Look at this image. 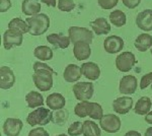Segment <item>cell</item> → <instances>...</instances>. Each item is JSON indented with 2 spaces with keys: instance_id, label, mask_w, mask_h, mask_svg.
I'll return each instance as SVG.
<instances>
[{
  "instance_id": "cell-5",
  "label": "cell",
  "mask_w": 152,
  "mask_h": 136,
  "mask_svg": "<svg viewBox=\"0 0 152 136\" xmlns=\"http://www.w3.org/2000/svg\"><path fill=\"white\" fill-rule=\"evenodd\" d=\"M68 37L70 38L71 43L75 44L77 42H85L91 44L94 41V33L88 29L81 26H71L68 29Z\"/></svg>"
},
{
  "instance_id": "cell-25",
  "label": "cell",
  "mask_w": 152,
  "mask_h": 136,
  "mask_svg": "<svg viewBox=\"0 0 152 136\" xmlns=\"http://www.w3.org/2000/svg\"><path fill=\"white\" fill-rule=\"evenodd\" d=\"M26 102L28 108L35 109L37 107H42L44 105V98L40 93L31 90L26 96Z\"/></svg>"
},
{
  "instance_id": "cell-7",
  "label": "cell",
  "mask_w": 152,
  "mask_h": 136,
  "mask_svg": "<svg viewBox=\"0 0 152 136\" xmlns=\"http://www.w3.org/2000/svg\"><path fill=\"white\" fill-rule=\"evenodd\" d=\"M137 63L136 57L132 52L126 51L119 54L116 58V67L121 72H128Z\"/></svg>"
},
{
  "instance_id": "cell-38",
  "label": "cell",
  "mask_w": 152,
  "mask_h": 136,
  "mask_svg": "<svg viewBox=\"0 0 152 136\" xmlns=\"http://www.w3.org/2000/svg\"><path fill=\"white\" fill-rule=\"evenodd\" d=\"M124 136H142L141 133H139L138 131H135V130H130L128 132L126 133Z\"/></svg>"
},
{
  "instance_id": "cell-21",
  "label": "cell",
  "mask_w": 152,
  "mask_h": 136,
  "mask_svg": "<svg viewBox=\"0 0 152 136\" xmlns=\"http://www.w3.org/2000/svg\"><path fill=\"white\" fill-rule=\"evenodd\" d=\"M92 29L96 36H102V35H107L111 32V26L107 19L104 17H99L92 23H90Z\"/></svg>"
},
{
  "instance_id": "cell-2",
  "label": "cell",
  "mask_w": 152,
  "mask_h": 136,
  "mask_svg": "<svg viewBox=\"0 0 152 136\" xmlns=\"http://www.w3.org/2000/svg\"><path fill=\"white\" fill-rule=\"evenodd\" d=\"M26 21L28 24V33L36 37L44 35L50 26V18L45 13H39L31 17H28Z\"/></svg>"
},
{
  "instance_id": "cell-15",
  "label": "cell",
  "mask_w": 152,
  "mask_h": 136,
  "mask_svg": "<svg viewBox=\"0 0 152 136\" xmlns=\"http://www.w3.org/2000/svg\"><path fill=\"white\" fill-rule=\"evenodd\" d=\"M136 24L139 29L145 32L152 31V9H145L138 13Z\"/></svg>"
},
{
  "instance_id": "cell-22",
  "label": "cell",
  "mask_w": 152,
  "mask_h": 136,
  "mask_svg": "<svg viewBox=\"0 0 152 136\" xmlns=\"http://www.w3.org/2000/svg\"><path fill=\"white\" fill-rule=\"evenodd\" d=\"M41 3L39 0H23L21 4V10L28 16H34L41 11Z\"/></svg>"
},
{
  "instance_id": "cell-4",
  "label": "cell",
  "mask_w": 152,
  "mask_h": 136,
  "mask_svg": "<svg viewBox=\"0 0 152 136\" xmlns=\"http://www.w3.org/2000/svg\"><path fill=\"white\" fill-rule=\"evenodd\" d=\"M52 117L53 114L51 112V109L40 107L28 114V116L26 117V122L29 126H33V127L37 125L44 126L52 121Z\"/></svg>"
},
{
  "instance_id": "cell-23",
  "label": "cell",
  "mask_w": 152,
  "mask_h": 136,
  "mask_svg": "<svg viewBox=\"0 0 152 136\" xmlns=\"http://www.w3.org/2000/svg\"><path fill=\"white\" fill-rule=\"evenodd\" d=\"M151 106H152V102L148 96H142V98H140L137 101L136 105L134 107V112L137 115L146 116L147 114L150 112Z\"/></svg>"
},
{
  "instance_id": "cell-16",
  "label": "cell",
  "mask_w": 152,
  "mask_h": 136,
  "mask_svg": "<svg viewBox=\"0 0 152 136\" xmlns=\"http://www.w3.org/2000/svg\"><path fill=\"white\" fill-rule=\"evenodd\" d=\"M73 55L78 61L87 60L91 55L90 45L85 42H77L73 47Z\"/></svg>"
},
{
  "instance_id": "cell-36",
  "label": "cell",
  "mask_w": 152,
  "mask_h": 136,
  "mask_svg": "<svg viewBox=\"0 0 152 136\" xmlns=\"http://www.w3.org/2000/svg\"><path fill=\"white\" fill-rule=\"evenodd\" d=\"M11 7L10 0H0V12H6Z\"/></svg>"
},
{
  "instance_id": "cell-9",
  "label": "cell",
  "mask_w": 152,
  "mask_h": 136,
  "mask_svg": "<svg viewBox=\"0 0 152 136\" xmlns=\"http://www.w3.org/2000/svg\"><path fill=\"white\" fill-rule=\"evenodd\" d=\"M23 40V34L15 31V29H8L3 34V47L5 50H10L12 48L21 46Z\"/></svg>"
},
{
  "instance_id": "cell-20",
  "label": "cell",
  "mask_w": 152,
  "mask_h": 136,
  "mask_svg": "<svg viewBox=\"0 0 152 136\" xmlns=\"http://www.w3.org/2000/svg\"><path fill=\"white\" fill-rule=\"evenodd\" d=\"M47 41L57 49H66L71 43L69 37L59 34H50L47 36Z\"/></svg>"
},
{
  "instance_id": "cell-39",
  "label": "cell",
  "mask_w": 152,
  "mask_h": 136,
  "mask_svg": "<svg viewBox=\"0 0 152 136\" xmlns=\"http://www.w3.org/2000/svg\"><path fill=\"white\" fill-rule=\"evenodd\" d=\"M145 121L148 124L152 125V111H150V112L145 116Z\"/></svg>"
},
{
  "instance_id": "cell-34",
  "label": "cell",
  "mask_w": 152,
  "mask_h": 136,
  "mask_svg": "<svg viewBox=\"0 0 152 136\" xmlns=\"http://www.w3.org/2000/svg\"><path fill=\"white\" fill-rule=\"evenodd\" d=\"M28 136H50V134L43 127H37L35 129H31L29 131Z\"/></svg>"
},
{
  "instance_id": "cell-18",
  "label": "cell",
  "mask_w": 152,
  "mask_h": 136,
  "mask_svg": "<svg viewBox=\"0 0 152 136\" xmlns=\"http://www.w3.org/2000/svg\"><path fill=\"white\" fill-rule=\"evenodd\" d=\"M81 67L77 66L76 64H69L66 66L64 73H63V77L67 82H77L81 77Z\"/></svg>"
},
{
  "instance_id": "cell-1",
  "label": "cell",
  "mask_w": 152,
  "mask_h": 136,
  "mask_svg": "<svg viewBox=\"0 0 152 136\" xmlns=\"http://www.w3.org/2000/svg\"><path fill=\"white\" fill-rule=\"evenodd\" d=\"M74 114L80 118L90 117L94 120H100L104 117V110L99 104L86 101V102L78 103L75 106Z\"/></svg>"
},
{
  "instance_id": "cell-13",
  "label": "cell",
  "mask_w": 152,
  "mask_h": 136,
  "mask_svg": "<svg viewBox=\"0 0 152 136\" xmlns=\"http://www.w3.org/2000/svg\"><path fill=\"white\" fill-rule=\"evenodd\" d=\"M15 83V75L8 66H1L0 68V87L1 90H9Z\"/></svg>"
},
{
  "instance_id": "cell-28",
  "label": "cell",
  "mask_w": 152,
  "mask_h": 136,
  "mask_svg": "<svg viewBox=\"0 0 152 136\" xmlns=\"http://www.w3.org/2000/svg\"><path fill=\"white\" fill-rule=\"evenodd\" d=\"M110 21L117 28H122L127 23V16L122 10H114L110 13Z\"/></svg>"
},
{
  "instance_id": "cell-12",
  "label": "cell",
  "mask_w": 152,
  "mask_h": 136,
  "mask_svg": "<svg viewBox=\"0 0 152 136\" xmlns=\"http://www.w3.org/2000/svg\"><path fill=\"white\" fill-rule=\"evenodd\" d=\"M138 81L136 76L134 75H126L123 76L120 80L119 91L123 95H132L137 90Z\"/></svg>"
},
{
  "instance_id": "cell-6",
  "label": "cell",
  "mask_w": 152,
  "mask_h": 136,
  "mask_svg": "<svg viewBox=\"0 0 152 136\" xmlns=\"http://www.w3.org/2000/svg\"><path fill=\"white\" fill-rule=\"evenodd\" d=\"M72 91L77 101L86 102L94 96V86L91 82H77L73 85Z\"/></svg>"
},
{
  "instance_id": "cell-10",
  "label": "cell",
  "mask_w": 152,
  "mask_h": 136,
  "mask_svg": "<svg viewBox=\"0 0 152 136\" xmlns=\"http://www.w3.org/2000/svg\"><path fill=\"white\" fill-rule=\"evenodd\" d=\"M23 127V123L18 118H7L4 121L2 129L6 136H18Z\"/></svg>"
},
{
  "instance_id": "cell-19",
  "label": "cell",
  "mask_w": 152,
  "mask_h": 136,
  "mask_svg": "<svg viewBox=\"0 0 152 136\" xmlns=\"http://www.w3.org/2000/svg\"><path fill=\"white\" fill-rule=\"evenodd\" d=\"M46 104H47L49 109H51L53 111H58V110H62L65 107L66 100L61 93H54L47 96Z\"/></svg>"
},
{
  "instance_id": "cell-35",
  "label": "cell",
  "mask_w": 152,
  "mask_h": 136,
  "mask_svg": "<svg viewBox=\"0 0 152 136\" xmlns=\"http://www.w3.org/2000/svg\"><path fill=\"white\" fill-rule=\"evenodd\" d=\"M123 4L127 8L129 9H134L136 7H138L141 3V0H122Z\"/></svg>"
},
{
  "instance_id": "cell-42",
  "label": "cell",
  "mask_w": 152,
  "mask_h": 136,
  "mask_svg": "<svg viewBox=\"0 0 152 136\" xmlns=\"http://www.w3.org/2000/svg\"><path fill=\"white\" fill-rule=\"evenodd\" d=\"M151 90H152V85H151Z\"/></svg>"
},
{
  "instance_id": "cell-8",
  "label": "cell",
  "mask_w": 152,
  "mask_h": 136,
  "mask_svg": "<svg viewBox=\"0 0 152 136\" xmlns=\"http://www.w3.org/2000/svg\"><path fill=\"white\" fill-rule=\"evenodd\" d=\"M99 126L107 133H117L121 129V119L115 114H107L99 120Z\"/></svg>"
},
{
  "instance_id": "cell-14",
  "label": "cell",
  "mask_w": 152,
  "mask_h": 136,
  "mask_svg": "<svg viewBox=\"0 0 152 136\" xmlns=\"http://www.w3.org/2000/svg\"><path fill=\"white\" fill-rule=\"evenodd\" d=\"M133 107V99L130 96H121L113 102V109L119 115H126Z\"/></svg>"
},
{
  "instance_id": "cell-41",
  "label": "cell",
  "mask_w": 152,
  "mask_h": 136,
  "mask_svg": "<svg viewBox=\"0 0 152 136\" xmlns=\"http://www.w3.org/2000/svg\"><path fill=\"white\" fill-rule=\"evenodd\" d=\"M56 136H69V135H67V134H59V135H56Z\"/></svg>"
},
{
  "instance_id": "cell-29",
  "label": "cell",
  "mask_w": 152,
  "mask_h": 136,
  "mask_svg": "<svg viewBox=\"0 0 152 136\" xmlns=\"http://www.w3.org/2000/svg\"><path fill=\"white\" fill-rule=\"evenodd\" d=\"M8 29H15V31L19 32L21 34H26L28 33V24L26 21H23L21 18H18V17H15L12 21H9L8 24Z\"/></svg>"
},
{
  "instance_id": "cell-30",
  "label": "cell",
  "mask_w": 152,
  "mask_h": 136,
  "mask_svg": "<svg viewBox=\"0 0 152 136\" xmlns=\"http://www.w3.org/2000/svg\"><path fill=\"white\" fill-rule=\"evenodd\" d=\"M83 134V123L79 122H73L68 128V135L69 136H78Z\"/></svg>"
},
{
  "instance_id": "cell-32",
  "label": "cell",
  "mask_w": 152,
  "mask_h": 136,
  "mask_svg": "<svg viewBox=\"0 0 152 136\" xmlns=\"http://www.w3.org/2000/svg\"><path fill=\"white\" fill-rule=\"evenodd\" d=\"M118 2H119V0H97L99 5L105 10L113 9L115 6H117Z\"/></svg>"
},
{
  "instance_id": "cell-11",
  "label": "cell",
  "mask_w": 152,
  "mask_h": 136,
  "mask_svg": "<svg viewBox=\"0 0 152 136\" xmlns=\"http://www.w3.org/2000/svg\"><path fill=\"white\" fill-rule=\"evenodd\" d=\"M104 51L109 54H117L121 52L124 48V40L121 37L118 36H110L107 37L104 41Z\"/></svg>"
},
{
  "instance_id": "cell-40",
  "label": "cell",
  "mask_w": 152,
  "mask_h": 136,
  "mask_svg": "<svg viewBox=\"0 0 152 136\" xmlns=\"http://www.w3.org/2000/svg\"><path fill=\"white\" fill-rule=\"evenodd\" d=\"M144 136H152V127L147 128L145 131V135Z\"/></svg>"
},
{
  "instance_id": "cell-33",
  "label": "cell",
  "mask_w": 152,
  "mask_h": 136,
  "mask_svg": "<svg viewBox=\"0 0 152 136\" xmlns=\"http://www.w3.org/2000/svg\"><path fill=\"white\" fill-rule=\"evenodd\" d=\"M150 85H152V72L146 73L145 75L142 76L140 81V88L141 90H145Z\"/></svg>"
},
{
  "instance_id": "cell-24",
  "label": "cell",
  "mask_w": 152,
  "mask_h": 136,
  "mask_svg": "<svg viewBox=\"0 0 152 136\" xmlns=\"http://www.w3.org/2000/svg\"><path fill=\"white\" fill-rule=\"evenodd\" d=\"M135 47L138 51L146 52L152 47V36L149 34H141L136 38L134 43Z\"/></svg>"
},
{
  "instance_id": "cell-26",
  "label": "cell",
  "mask_w": 152,
  "mask_h": 136,
  "mask_svg": "<svg viewBox=\"0 0 152 136\" xmlns=\"http://www.w3.org/2000/svg\"><path fill=\"white\" fill-rule=\"evenodd\" d=\"M34 55L38 60H41L43 62L45 61H49L53 58L54 54L53 50L48 46H38L34 50Z\"/></svg>"
},
{
  "instance_id": "cell-17",
  "label": "cell",
  "mask_w": 152,
  "mask_h": 136,
  "mask_svg": "<svg viewBox=\"0 0 152 136\" xmlns=\"http://www.w3.org/2000/svg\"><path fill=\"white\" fill-rule=\"evenodd\" d=\"M82 74L89 80H97L100 76V69L96 63L85 62L81 66Z\"/></svg>"
},
{
  "instance_id": "cell-31",
  "label": "cell",
  "mask_w": 152,
  "mask_h": 136,
  "mask_svg": "<svg viewBox=\"0 0 152 136\" xmlns=\"http://www.w3.org/2000/svg\"><path fill=\"white\" fill-rule=\"evenodd\" d=\"M76 4L73 0H59L58 1V8L61 11L69 12L75 8Z\"/></svg>"
},
{
  "instance_id": "cell-43",
  "label": "cell",
  "mask_w": 152,
  "mask_h": 136,
  "mask_svg": "<svg viewBox=\"0 0 152 136\" xmlns=\"http://www.w3.org/2000/svg\"><path fill=\"white\" fill-rule=\"evenodd\" d=\"M151 54H152V49H151Z\"/></svg>"
},
{
  "instance_id": "cell-3",
  "label": "cell",
  "mask_w": 152,
  "mask_h": 136,
  "mask_svg": "<svg viewBox=\"0 0 152 136\" xmlns=\"http://www.w3.org/2000/svg\"><path fill=\"white\" fill-rule=\"evenodd\" d=\"M53 74H56L52 68L37 69L33 74V80L39 90L48 91L53 87Z\"/></svg>"
},
{
  "instance_id": "cell-37",
  "label": "cell",
  "mask_w": 152,
  "mask_h": 136,
  "mask_svg": "<svg viewBox=\"0 0 152 136\" xmlns=\"http://www.w3.org/2000/svg\"><path fill=\"white\" fill-rule=\"evenodd\" d=\"M42 3H45L46 5L48 6H51V7H55L57 5V3H56V0H41Z\"/></svg>"
},
{
  "instance_id": "cell-27",
  "label": "cell",
  "mask_w": 152,
  "mask_h": 136,
  "mask_svg": "<svg viewBox=\"0 0 152 136\" xmlns=\"http://www.w3.org/2000/svg\"><path fill=\"white\" fill-rule=\"evenodd\" d=\"M83 135L84 136H100L102 130L99 126L91 120H85L83 122Z\"/></svg>"
}]
</instances>
